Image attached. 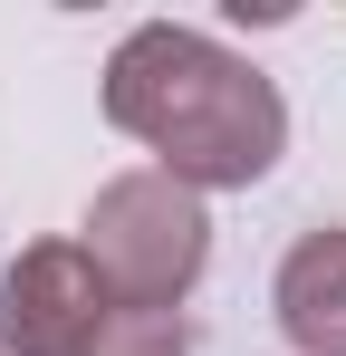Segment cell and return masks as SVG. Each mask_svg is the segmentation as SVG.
<instances>
[{
	"label": "cell",
	"instance_id": "5",
	"mask_svg": "<svg viewBox=\"0 0 346 356\" xmlns=\"http://www.w3.org/2000/svg\"><path fill=\"white\" fill-rule=\"evenodd\" d=\"M97 356H192V327H183V308H115Z\"/></svg>",
	"mask_w": 346,
	"mask_h": 356
},
{
	"label": "cell",
	"instance_id": "3",
	"mask_svg": "<svg viewBox=\"0 0 346 356\" xmlns=\"http://www.w3.org/2000/svg\"><path fill=\"white\" fill-rule=\"evenodd\" d=\"M115 327V289L77 241H29L0 270V356H97Z\"/></svg>",
	"mask_w": 346,
	"mask_h": 356
},
{
	"label": "cell",
	"instance_id": "4",
	"mask_svg": "<svg viewBox=\"0 0 346 356\" xmlns=\"http://www.w3.org/2000/svg\"><path fill=\"white\" fill-rule=\"evenodd\" d=\"M270 298H279V327L298 356H346V222H318L288 241Z\"/></svg>",
	"mask_w": 346,
	"mask_h": 356
},
{
	"label": "cell",
	"instance_id": "1",
	"mask_svg": "<svg viewBox=\"0 0 346 356\" xmlns=\"http://www.w3.org/2000/svg\"><path fill=\"white\" fill-rule=\"evenodd\" d=\"M106 116L154 154V174L192 193H240L288 154V106L250 58H231L212 29L145 19L106 58Z\"/></svg>",
	"mask_w": 346,
	"mask_h": 356
},
{
	"label": "cell",
	"instance_id": "2",
	"mask_svg": "<svg viewBox=\"0 0 346 356\" xmlns=\"http://www.w3.org/2000/svg\"><path fill=\"white\" fill-rule=\"evenodd\" d=\"M77 250L97 260V280L115 289V308H183V289H192L202 260H212V212H202L192 183L135 164V174L97 183Z\"/></svg>",
	"mask_w": 346,
	"mask_h": 356
}]
</instances>
